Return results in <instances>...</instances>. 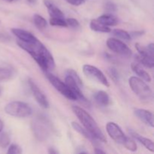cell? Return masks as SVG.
I'll return each mask as SVG.
<instances>
[{
	"instance_id": "obj_23",
	"label": "cell",
	"mask_w": 154,
	"mask_h": 154,
	"mask_svg": "<svg viewBox=\"0 0 154 154\" xmlns=\"http://www.w3.org/2000/svg\"><path fill=\"white\" fill-rule=\"evenodd\" d=\"M33 22H34L35 25L38 29H41L46 28L47 26H48V23H47L46 20L43 17L41 16L40 14H35L33 16Z\"/></svg>"
},
{
	"instance_id": "obj_31",
	"label": "cell",
	"mask_w": 154,
	"mask_h": 154,
	"mask_svg": "<svg viewBox=\"0 0 154 154\" xmlns=\"http://www.w3.org/2000/svg\"><path fill=\"white\" fill-rule=\"evenodd\" d=\"M105 10L108 12H114L117 10V6L114 3L111 2H108L105 4V6H104Z\"/></svg>"
},
{
	"instance_id": "obj_37",
	"label": "cell",
	"mask_w": 154,
	"mask_h": 154,
	"mask_svg": "<svg viewBox=\"0 0 154 154\" xmlns=\"http://www.w3.org/2000/svg\"><path fill=\"white\" fill-rule=\"evenodd\" d=\"M3 127H4V123H3V122L0 120V132L2 131Z\"/></svg>"
},
{
	"instance_id": "obj_11",
	"label": "cell",
	"mask_w": 154,
	"mask_h": 154,
	"mask_svg": "<svg viewBox=\"0 0 154 154\" xmlns=\"http://www.w3.org/2000/svg\"><path fill=\"white\" fill-rule=\"evenodd\" d=\"M29 84L30 89H31V91L32 93L33 96L35 99L36 102L38 103V105L43 108H49V102H48L46 96L44 94L43 92L40 90V88L36 85L35 83L32 80L29 79Z\"/></svg>"
},
{
	"instance_id": "obj_16",
	"label": "cell",
	"mask_w": 154,
	"mask_h": 154,
	"mask_svg": "<svg viewBox=\"0 0 154 154\" xmlns=\"http://www.w3.org/2000/svg\"><path fill=\"white\" fill-rule=\"evenodd\" d=\"M45 5L48 8V11L51 17L64 18V14L57 6L49 0H45Z\"/></svg>"
},
{
	"instance_id": "obj_10",
	"label": "cell",
	"mask_w": 154,
	"mask_h": 154,
	"mask_svg": "<svg viewBox=\"0 0 154 154\" xmlns=\"http://www.w3.org/2000/svg\"><path fill=\"white\" fill-rule=\"evenodd\" d=\"M65 83H66V85L70 88V90L75 93L78 100H80L84 104L90 105V102L86 99L85 96H84L83 93L81 92V88H80L81 87H80L79 84L77 83V81L74 79V78L72 75H69V74L66 75V78H65Z\"/></svg>"
},
{
	"instance_id": "obj_27",
	"label": "cell",
	"mask_w": 154,
	"mask_h": 154,
	"mask_svg": "<svg viewBox=\"0 0 154 154\" xmlns=\"http://www.w3.org/2000/svg\"><path fill=\"white\" fill-rule=\"evenodd\" d=\"M10 144V138L9 135L5 132H0V147H6Z\"/></svg>"
},
{
	"instance_id": "obj_2",
	"label": "cell",
	"mask_w": 154,
	"mask_h": 154,
	"mask_svg": "<svg viewBox=\"0 0 154 154\" xmlns=\"http://www.w3.org/2000/svg\"><path fill=\"white\" fill-rule=\"evenodd\" d=\"M72 111L75 113V115L77 116L78 120L82 123L84 127L95 138H96L98 141H102V142H106L107 139L105 138V135L102 132L99 126H98L97 123L95 121L94 119L92 117V116L88 112H87L85 110L78 106L72 107Z\"/></svg>"
},
{
	"instance_id": "obj_38",
	"label": "cell",
	"mask_w": 154,
	"mask_h": 154,
	"mask_svg": "<svg viewBox=\"0 0 154 154\" xmlns=\"http://www.w3.org/2000/svg\"><path fill=\"white\" fill-rule=\"evenodd\" d=\"M5 1L8 2H12V1H13V0H5Z\"/></svg>"
},
{
	"instance_id": "obj_3",
	"label": "cell",
	"mask_w": 154,
	"mask_h": 154,
	"mask_svg": "<svg viewBox=\"0 0 154 154\" xmlns=\"http://www.w3.org/2000/svg\"><path fill=\"white\" fill-rule=\"evenodd\" d=\"M129 84L133 93L141 101L149 102L153 99V92L151 89L141 78L135 76L131 77L129 79Z\"/></svg>"
},
{
	"instance_id": "obj_26",
	"label": "cell",
	"mask_w": 154,
	"mask_h": 154,
	"mask_svg": "<svg viewBox=\"0 0 154 154\" xmlns=\"http://www.w3.org/2000/svg\"><path fill=\"white\" fill-rule=\"evenodd\" d=\"M123 145L124 146L127 150H130V151L135 152L137 150L136 143L135 142V141H133L132 138H129V137H127V138H126V140L125 141V142L123 143Z\"/></svg>"
},
{
	"instance_id": "obj_39",
	"label": "cell",
	"mask_w": 154,
	"mask_h": 154,
	"mask_svg": "<svg viewBox=\"0 0 154 154\" xmlns=\"http://www.w3.org/2000/svg\"><path fill=\"white\" fill-rule=\"evenodd\" d=\"M1 93H2V88L0 87V95H1Z\"/></svg>"
},
{
	"instance_id": "obj_34",
	"label": "cell",
	"mask_w": 154,
	"mask_h": 154,
	"mask_svg": "<svg viewBox=\"0 0 154 154\" xmlns=\"http://www.w3.org/2000/svg\"><path fill=\"white\" fill-rule=\"evenodd\" d=\"M144 33V31H135V32H132L129 33L131 36V38H138L140 37V36L143 35Z\"/></svg>"
},
{
	"instance_id": "obj_35",
	"label": "cell",
	"mask_w": 154,
	"mask_h": 154,
	"mask_svg": "<svg viewBox=\"0 0 154 154\" xmlns=\"http://www.w3.org/2000/svg\"><path fill=\"white\" fill-rule=\"evenodd\" d=\"M48 153L51 154H57L58 153V151L54 150V148H50L49 150H48Z\"/></svg>"
},
{
	"instance_id": "obj_5",
	"label": "cell",
	"mask_w": 154,
	"mask_h": 154,
	"mask_svg": "<svg viewBox=\"0 0 154 154\" xmlns=\"http://www.w3.org/2000/svg\"><path fill=\"white\" fill-rule=\"evenodd\" d=\"M32 128L35 138L41 141H45L49 137L51 130L49 123L44 117H38L33 120Z\"/></svg>"
},
{
	"instance_id": "obj_19",
	"label": "cell",
	"mask_w": 154,
	"mask_h": 154,
	"mask_svg": "<svg viewBox=\"0 0 154 154\" xmlns=\"http://www.w3.org/2000/svg\"><path fill=\"white\" fill-rule=\"evenodd\" d=\"M90 27L93 31L98 32H104V33H108L111 32V29L109 28V26H105L100 21L98 20L97 19L92 20L90 21Z\"/></svg>"
},
{
	"instance_id": "obj_6",
	"label": "cell",
	"mask_w": 154,
	"mask_h": 154,
	"mask_svg": "<svg viewBox=\"0 0 154 154\" xmlns=\"http://www.w3.org/2000/svg\"><path fill=\"white\" fill-rule=\"evenodd\" d=\"M46 76L47 78H48V81H50V83L53 85V87H54L57 91L60 92L63 96H64L65 97H66L68 99H69V100H78L75 93H74L73 92L70 90V88L66 85V83L63 82L60 78L56 77L55 75H52V74H50L47 72Z\"/></svg>"
},
{
	"instance_id": "obj_15",
	"label": "cell",
	"mask_w": 154,
	"mask_h": 154,
	"mask_svg": "<svg viewBox=\"0 0 154 154\" xmlns=\"http://www.w3.org/2000/svg\"><path fill=\"white\" fill-rule=\"evenodd\" d=\"M72 126L77 132H78L80 135H81L82 136H84V138H87V139H88L89 141H91L93 144H97L96 142H97L98 140L96 139V138H95L94 137H93V135H92L91 134H90V132L85 129V128L82 127L81 125L78 124V123H76V122H72Z\"/></svg>"
},
{
	"instance_id": "obj_24",
	"label": "cell",
	"mask_w": 154,
	"mask_h": 154,
	"mask_svg": "<svg viewBox=\"0 0 154 154\" xmlns=\"http://www.w3.org/2000/svg\"><path fill=\"white\" fill-rule=\"evenodd\" d=\"M113 34L117 37L118 38L122 39L124 41H130L131 36L128 32L125 31L123 29H115L113 30Z\"/></svg>"
},
{
	"instance_id": "obj_29",
	"label": "cell",
	"mask_w": 154,
	"mask_h": 154,
	"mask_svg": "<svg viewBox=\"0 0 154 154\" xmlns=\"http://www.w3.org/2000/svg\"><path fill=\"white\" fill-rule=\"evenodd\" d=\"M66 23H67L68 27L70 26L72 28H78L80 26V23L76 19H74V18H67L66 20Z\"/></svg>"
},
{
	"instance_id": "obj_22",
	"label": "cell",
	"mask_w": 154,
	"mask_h": 154,
	"mask_svg": "<svg viewBox=\"0 0 154 154\" xmlns=\"http://www.w3.org/2000/svg\"><path fill=\"white\" fill-rule=\"evenodd\" d=\"M14 75V71L8 67L0 66V81H8Z\"/></svg>"
},
{
	"instance_id": "obj_13",
	"label": "cell",
	"mask_w": 154,
	"mask_h": 154,
	"mask_svg": "<svg viewBox=\"0 0 154 154\" xmlns=\"http://www.w3.org/2000/svg\"><path fill=\"white\" fill-rule=\"evenodd\" d=\"M134 114L140 120H141L146 125L152 128L154 126L153 115L152 112L145 109H136L134 111Z\"/></svg>"
},
{
	"instance_id": "obj_32",
	"label": "cell",
	"mask_w": 154,
	"mask_h": 154,
	"mask_svg": "<svg viewBox=\"0 0 154 154\" xmlns=\"http://www.w3.org/2000/svg\"><path fill=\"white\" fill-rule=\"evenodd\" d=\"M68 3L74 6H79L85 2V0H66Z\"/></svg>"
},
{
	"instance_id": "obj_28",
	"label": "cell",
	"mask_w": 154,
	"mask_h": 154,
	"mask_svg": "<svg viewBox=\"0 0 154 154\" xmlns=\"http://www.w3.org/2000/svg\"><path fill=\"white\" fill-rule=\"evenodd\" d=\"M7 153L9 154H20L22 153V150L17 144H12L9 146Z\"/></svg>"
},
{
	"instance_id": "obj_33",
	"label": "cell",
	"mask_w": 154,
	"mask_h": 154,
	"mask_svg": "<svg viewBox=\"0 0 154 154\" xmlns=\"http://www.w3.org/2000/svg\"><path fill=\"white\" fill-rule=\"evenodd\" d=\"M109 73L110 75H111V77L113 78V79L115 80V81H117V80L118 79V73H117V70H116L115 69H114V68H111L109 70Z\"/></svg>"
},
{
	"instance_id": "obj_12",
	"label": "cell",
	"mask_w": 154,
	"mask_h": 154,
	"mask_svg": "<svg viewBox=\"0 0 154 154\" xmlns=\"http://www.w3.org/2000/svg\"><path fill=\"white\" fill-rule=\"evenodd\" d=\"M11 32L17 38L20 39V41L26 42V43H31V42H35L38 39L34 35H32L31 32L26 31V30L14 28L11 29Z\"/></svg>"
},
{
	"instance_id": "obj_36",
	"label": "cell",
	"mask_w": 154,
	"mask_h": 154,
	"mask_svg": "<svg viewBox=\"0 0 154 154\" xmlns=\"http://www.w3.org/2000/svg\"><path fill=\"white\" fill-rule=\"evenodd\" d=\"M95 153L96 154H99V153H105V152L101 150L100 148H96L95 149Z\"/></svg>"
},
{
	"instance_id": "obj_14",
	"label": "cell",
	"mask_w": 154,
	"mask_h": 154,
	"mask_svg": "<svg viewBox=\"0 0 154 154\" xmlns=\"http://www.w3.org/2000/svg\"><path fill=\"white\" fill-rule=\"evenodd\" d=\"M129 132L132 138L136 139V141H138V142H140L141 144H143L147 150H150V152H154V144L152 140L142 136V135H141L140 134H138V132H135V131L132 130V129H130Z\"/></svg>"
},
{
	"instance_id": "obj_20",
	"label": "cell",
	"mask_w": 154,
	"mask_h": 154,
	"mask_svg": "<svg viewBox=\"0 0 154 154\" xmlns=\"http://www.w3.org/2000/svg\"><path fill=\"white\" fill-rule=\"evenodd\" d=\"M97 20L103 24H105V26H117L119 23L118 19L111 14L102 15L99 17H98Z\"/></svg>"
},
{
	"instance_id": "obj_8",
	"label": "cell",
	"mask_w": 154,
	"mask_h": 154,
	"mask_svg": "<svg viewBox=\"0 0 154 154\" xmlns=\"http://www.w3.org/2000/svg\"><path fill=\"white\" fill-rule=\"evenodd\" d=\"M107 46L113 52L118 54L120 55L129 57L132 54V51L130 48L120 40L117 38H108L107 41Z\"/></svg>"
},
{
	"instance_id": "obj_25",
	"label": "cell",
	"mask_w": 154,
	"mask_h": 154,
	"mask_svg": "<svg viewBox=\"0 0 154 154\" xmlns=\"http://www.w3.org/2000/svg\"><path fill=\"white\" fill-rule=\"evenodd\" d=\"M50 24L54 26H60V27H68L66 20L64 18L59 17H51L50 19Z\"/></svg>"
},
{
	"instance_id": "obj_30",
	"label": "cell",
	"mask_w": 154,
	"mask_h": 154,
	"mask_svg": "<svg viewBox=\"0 0 154 154\" xmlns=\"http://www.w3.org/2000/svg\"><path fill=\"white\" fill-rule=\"evenodd\" d=\"M67 74H69V75H72V76L73 77L74 79L77 81V83L79 84L80 87H81V86H82V81H81V78H80V77L78 76V75L75 72V71L72 70V69H69V70L67 71Z\"/></svg>"
},
{
	"instance_id": "obj_1",
	"label": "cell",
	"mask_w": 154,
	"mask_h": 154,
	"mask_svg": "<svg viewBox=\"0 0 154 154\" xmlns=\"http://www.w3.org/2000/svg\"><path fill=\"white\" fill-rule=\"evenodd\" d=\"M17 45L20 48L31 55L43 71L48 72L55 69L56 63L54 57L48 48L38 39L31 43H26L19 41L17 42Z\"/></svg>"
},
{
	"instance_id": "obj_17",
	"label": "cell",
	"mask_w": 154,
	"mask_h": 154,
	"mask_svg": "<svg viewBox=\"0 0 154 154\" xmlns=\"http://www.w3.org/2000/svg\"><path fill=\"white\" fill-rule=\"evenodd\" d=\"M94 99L98 105L102 107L108 106L111 102L108 94L103 90H100V91H98L97 93H95Z\"/></svg>"
},
{
	"instance_id": "obj_7",
	"label": "cell",
	"mask_w": 154,
	"mask_h": 154,
	"mask_svg": "<svg viewBox=\"0 0 154 154\" xmlns=\"http://www.w3.org/2000/svg\"><path fill=\"white\" fill-rule=\"evenodd\" d=\"M83 72H84V75L88 77V78L98 81V82L102 84V85L105 86V87H109L110 84L106 76L104 75L103 72L100 69H99L96 66L88 64L84 65L83 66Z\"/></svg>"
},
{
	"instance_id": "obj_18",
	"label": "cell",
	"mask_w": 154,
	"mask_h": 154,
	"mask_svg": "<svg viewBox=\"0 0 154 154\" xmlns=\"http://www.w3.org/2000/svg\"><path fill=\"white\" fill-rule=\"evenodd\" d=\"M132 71L139 77L140 78H141L142 80L145 81L146 82H151V77L149 75L148 72H146L144 69H142L141 66L138 63H132Z\"/></svg>"
},
{
	"instance_id": "obj_9",
	"label": "cell",
	"mask_w": 154,
	"mask_h": 154,
	"mask_svg": "<svg viewBox=\"0 0 154 154\" xmlns=\"http://www.w3.org/2000/svg\"><path fill=\"white\" fill-rule=\"evenodd\" d=\"M106 131L109 136L118 144H123L127 138V136L122 131L121 128L114 122H109L107 123Z\"/></svg>"
},
{
	"instance_id": "obj_21",
	"label": "cell",
	"mask_w": 154,
	"mask_h": 154,
	"mask_svg": "<svg viewBox=\"0 0 154 154\" xmlns=\"http://www.w3.org/2000/svg\"><path fill=\"white\" fill-rule=\"evenodd\" d=\"M137 60L141 64L145 67L149 68V69H153L154 66V57L151 56H142L138 55L137 56Z\"/></svg>"
},
{
	"instance_id": "obj_4",
	"label": "cell",
	"mask_w": 154,
	"mask_h": 154,
	"mask_svg": "<svg viewBox=\"0 0 154 154\" xmlns=\"http://www.w3.org/2000/svg\"><path fill=\"white\" fill-rule=\"evenodd\" d=\"M5 111L8 115L20 118L28 117L32 114V110L28 104L19 101L11 102L6 105Z\"/></svg>"
}]
</instances>
